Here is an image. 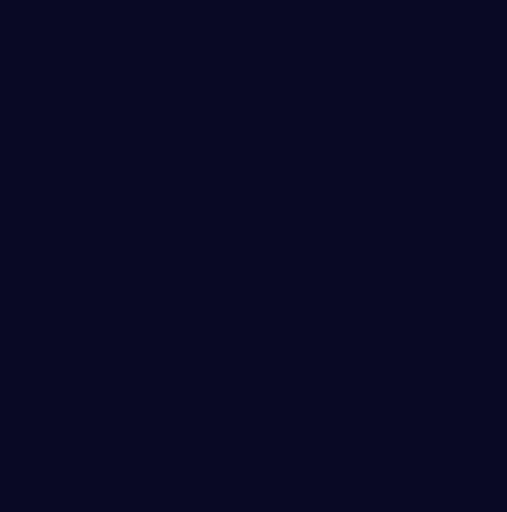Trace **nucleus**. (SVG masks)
<instances>
[]
</instances>
